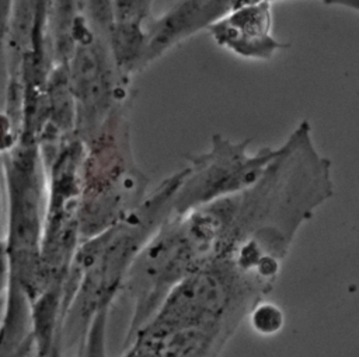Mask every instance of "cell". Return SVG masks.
<instances>
[{"instance_id":"6da1fadb","label":"cell","mask_w":359,"mask_h":357,"mask_svg":"<svg viewBox=\"0 0 359 357\" xmlns=\"http://www.w3.org/2000/svg\"><path fill=\"white\" fill-rule=\"evenodd\" d=\"M181 176L182 171L172 174L121 221L80 241L63 283L56 340L63 356L77 350L100 311L111 309L133 262L171 216Z\"/></svg>"},{"instance_id":"7a4b0ae2","label":"cell","mask_w":359,"mask_h":357,"mask_svg":"<svg viewBox=\"0 0 359 357\" xmlns=\"http://www.w3.org/2000/svg\"><path fill=\"white\" fill-rule=\"evenodd\" d=\"M237 196H227L171 214L133 262L122 291L132 300L130 339L157 311L167 294L184 279L224 255L234 242Z\"/></svg>"},{"instance_id":"3957f363","label":"cell","mask_w":359,"mask_h":357,"mask_svg":"<svg viewBox=\"0 0 359 357\" xmlns=\"http://www.w3.org/2000/svg\"><path fill=\"white\" fill-rule=\"evenodd\" d=\"M123 102L83 143L81 239L94 237L132 213L146 199L147 178L137 168Z\"/></svg>"},{"instance_id":"277c9868","label":"cell","mask_w":359,"mask_h":357,"mask_svg":"<svg viewBox=\"0 0 359 357\" xmlns=\"http://www.w3.org/2000/svg\"><path fill=\"white\" fill-rule=\"evenodd\" d=\"M6 192V242L10 277L25 291L29 301L56 279L41 258V241L46 211V169L39 143L21 136L17 147L3 155Z\"/></svg>"},{"instance_id":"5b68a950","label":"cell","mask_w":359,"mask_h":357,"mask_svg":"<svg viewBox=\"0 0 359 357\" xmlns=\"http://www.w3.org/2000/svg\"><path fill=\"white\" fill-rule=\"evenodd\" d=\"M248 144L250 140L234 141L216 133L206 151L189 155L174 195L171 214L181 216L252 188L278 155L279 146L251 153Z\"/></svg>"},{"instance_id":"8992f818","label":"cell","mask_w":359,"mask_h":357,"mask_svg":"<svg viewBox=\"0 0 359 357\" xmlns=\"http://www.w3.org/2000/svg\"><path fill=\"white\" fill-rule=\"evenodd\" d=\"M269 1L237 7L208 27L213 42L229 53L254 62L271 60L289 49L290 43L273 32V13Z\"/></svg>"},{"instance_id":"52a82bcc","label":"cell","mask_w":359,"mask_h":357,"mask_svg":"<svg viewBox=\"0 0 359 357\" xmlns=\"http://www.w3.org/2000/svg\"><path fill=\"white\" fill-rule=\"evenodd\" d=\"M231 335L226 328L156 329L144 325L123 343L121 357H217Z\"/></svg>"},{"instance_id":"ba28073f","label":"cell","mask_w":359,"mask_h":357,"mask_svg":"<svg viewBox=\"0 0 359 357\" xmlns=\"http://www.w3.org/2000/svg\"><path fill=\"white\" fill-rule=\"evenodd\" d=\"M206 0H170L167 8L144 22L147 67L188 38L206 31Z\"/></svg>"},{"instance_id":"9c48e42d","label":"cell","mask_w":359,"mask_h":357,"mask_svg":"<svg viewBox=\"0 0 359 357\" xmlns=\"http://www.w3.org/2000/svg\"><path fill=\"white\" fill-rule=\"evenodd\" d=\"M107 45L118 74L126 83H129L133 76L147 69L144 22L116 21Z\"/></svg>"},{"instance_id":"30bf717a","label":"cell","mask_w":359,"mask_h":357,"mask_svg":"<svg viewBox=\"0 0 359 357\" xmlns=\"http://www.w3.org/2000/svg\"><path fill=\"white\" fill-rule=\"evenodd\" d=\"M248 322L257 335L272 337L282 332L286 318L280 305L258 298L248 309Z\"/></svg>"},{"instance_id":"8fae6325","label":"cell","mask_w":359,"mask_h":357,"mask_svg":"<svg viewBox=\"0 0 359 357\" xmlns=\"http://www.w3.org/2000/svg\"><path fill=\"white\" fill-rule=\"evenodd\" d=\"M80 10L94 29V32L104 39L108 41V36L116 22L114 0H79Z\"/></svg>"},{"instance_id":"7c38bea8","label":"cell","mask_w":359,"mask_h":357,"mask_svg":"<svg viewBox=\"0 0 359 357\" xmlns=\"http://www.w3.org/2000/svg\"><path fill=\"white\" fill-rule=\"evenodd\" d=\"M109 308L100 311L76 350L74 357H108L107 353V323Z\"/></svg>"},{"instance_id":"4fadbf2b","label":"cell","mask_w":359,"mask_h":357,"mask_svg":"<svg viewBox=\"0 0 359 357\" xmlns=\"http://www.w3.org/2000/svg\"><path fill=\"white\" fill-rule=\"evenodd\" d=\"M15 7V0H0V101L7 87V38Z\"/></svg>"},{"instance_id":"5bb4252c","label":"cell","mask_w":359,"mask_h":357,"mask_svg":"<svg viewBox=\"0 0 359 357\" xmlns=\"http://www.w3.org/2000/svg\"><path fill=\"white\" fill-rule=\"evenodd\" d=\"M154 0H114L115 20L125 22H146L153 14Z\"/></svg>"},{"instance_id":"9a60e30c","label":"cell","mask_w":359,"mask_h":357,"mask_svg":"<svg viewBox=\"0 0 359 357\" xmlns=\"http://www.w3.org/2000/svg\"><path fill=\"white\" fill-rule=\"evenodd\" d=\"M324 4L334 6V7H342L349 8L356 13H359V0H324Z\"/></svg>"},{"instance_id":"2e32d148","label":"cell","mask_w":359,"mask_h":357,"mask_svg":"<svg viewBox=\"0 0 359 357\" xmlns=\"http://www.w3.org/2000/svg\"><path fill=\"white\" fill-rule=\"evenodd\" d=\"M0 357H36V347L29 346L13 354H0Z\"/></svg>"},{"instance_id":"e0dca14e","label":"cell","mask_w":359,"mask_h":357,"mask_svg":"<svg viewBox=\"0 0 359 357\" xmlns=\"http://www.w3.org/2000/svg\"><path fill=\"white\" fill-rule=\"evenodd\" d=\"M46 357H63V354H62L60 350L56 347V349H55L49 356H46Z\"/></svg>"},{"instance_id":"ac0fdd59","label":"cell","mask_w":359,"mask_h":357,"mask_svg":"<svg viewBox=\"0 0 359 357\" xmlns=\"http://www.w3.org/2000/svg\"><path fill=\"white\" fill-rule=\"evenodd\" d=\"M4 301H6V297L0 300V323H1V318H3V311H4Z\"/></svg>"}]
</instances>
